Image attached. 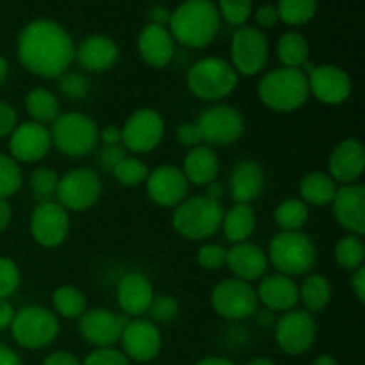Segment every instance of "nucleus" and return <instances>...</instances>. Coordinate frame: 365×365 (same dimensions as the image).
Masks as SVG:
<instances>
[{
	"label": "nucleus",
	"instance_id": "1",
	"mask_svg": "<svg viewBox=\"0 0 365 365\" xmlns=\"http://www.w3.org/2000/svg\"><path fill=\"white\" fill-rule=\"evenodd\" d=\"M16 56L29 73L39 78H59L75 61V41L59 21L38 18L21 29Z\"/></svg>",
	"mask_w": 365,
	"mask_h": 365
},
{
	"label": "nucleus",
	"instance_id": "2",
	"mask_svg": "<svg viewBox=\"0 0 365 365\" xmlns=\"http://www.w3.org/2000/svg\"><path fill=\"white\" fill-rule=\"evenodd\" d=\"M221 29V16L212 0H184L171 11L168 31L175 43L192 50L212 45Z\"/></svg>",
	"mask_w": 365,
	"mask_h": 365
},
{
	"label": "nucleus",
	"instance_id": "3",
	"mask_svg": "<svg viewBox=\"0 0 365 365\" xmlns=\"http://www.w3.org/2000/svg\"><path fill=\"white\" fill-rule=\"evenodd\" d=\"M257 96L273 113H296L310 98L309 78L298 68H273L260 77Z\"/></svg>",
	"mask_w": 365,
	"mask_h": 365
},
{
	"label": "nucleus",
	"instance_id": "4",
	"mask_svg": "<svg viewBox=\"0 0 365 365\" xmlns=\"http://www.w3.org/2000/svg\"><path fill=\"white\" fill-rule=\"evenodd\" d=\"M225 207L205 195L187 196L171 214V227L187 241H207L221 230Z\"/></svg>",
	"mask_w": 365,
	"mask_h": 365
},
{
	"label": "nucleus",
	"instance_id": "5",
	"mask_svg": "<svg viewBox=\"0 0 365 365\" xmlns=\"http://www.w3.org/2000/svg\"><path fill=\"white\" fill-rule=\"evenodd\" d=\"M267 260L277 273L285 277H307L317 262V246L303 230L278 232L267 246Z\"/></svg>",
	"mask_w": 365,
	"mask_h": 365
},
{
	"label": "nucleus",
	"instance_id": "6",
	"mask_svg": "<svg viewBox=\"0 0 365 365\" xmlns=\"http://www.w3.org/2000/svg\"><path fill=\"white\" fill-rule=\"evenodd\" d=\"M185 84L191 95L202 102L220 103L237 89L239 75L227 59L209 56L189 68Z\"/></svg>",
	"mask_w": 365,
	"mask_h": 365
},
{
	"label": "nucleus",
	"instance_id": "7",
	"mask_svg": "<svg viewBox=\"0 0 365 365\" xmlns=\"http://www.w3.org/2000/svg\"><path fill=\"white\" fill-rule=\"evenodd\" d=\"M48 128L52 146L64 157L81 159L95 152L98 146V123L78 110L61 113Z\"/></svg>",
	"mask_w": 365,
	"mask_h": 365
},
{
	"label": "nucleus",
	"instance_id": "8",
	"mask_svg": "<svg viewBox=\"0 0 365 365\" xmlns=\"http://www.w3.org/2000/svg\"><path fill=\"white\" fill-rule=\"evenodd\" d=\"M9 330L20 348L38 351L53 344L61 331V324L59 317L48 307L25 305L14 312Z\"/></svg>",
	"mask_w": 365,
	"mask_h": 365
},
{
	"label": "nucleus",
	"instance_id": "9",
	"mask_svg": "<svg viewBox=\"0 0 365 365\" xmlns=\"http://www.w3.org/2000/svg\"><path fill=\"white\" fill-rule=\"evenodd\" d=\"M210 307L223 319L230 323H242L252 319L260 305L255 285L230 277L214 285L210 292Z\"/></svg>",
	"mask_w": 365,
	"mask_h": 365
},
{
	"label": "nucleus",
	"instance_id": "10",
	"mask_svg": "<svg viewBox=\"0 0 365 365\" xmlns=\"http://www.w3.org/2000/svg\"><path fill=\"white\" fill-rule=\"evenodd\" d=\"M316 316L307 310L296 309L280 314L273 327V337L278 348L291 356H302L314 348L317 341Z\"/></svg>",
	"mask_w": 365,
	"mask_h": 365
},
{
	"label": "nucleus",
	"instance_id": "11",
	"mask_svg": "<svg viewBox=\"0 0 365 365\" xmlns=\"http://www.w3.org/2000/svg\"><path fill=\"white\" fill-rule=\"evenodd\" d=\"M239 77L262 75L269 63V41L264 31L242 25L234 32L230 41V61Z\"/></svg>",
	"mask_w": 365,
	"mask_h": 365
},
{
	"label": "nucleus",
	"instance_id": "12",
	"mask_svg": "<svg viewBox=\"0 0 365 365\" xmlns=\"http://www.w3.org/2000/svg\"><path fill=\"white\" fill-rule=\"evenodd\" d=\"M100 198H102V180L91 168H73L59 177L56 202L68 212H86L93 209Z\"/></svg>",
	"mask_w": 365,
	"mask_h": 365
},
{
	"label": "nucleus",
	"instance_id": "13",
	"mask_svg": "<svg viewBox=\"0 0 365 365\" xmlns=\"http://www.w3.org/2000/svg\"><path fill=\"white\" fill-rule=\"evenodd\" d=\"M200 130L203 135V145L210 146H232L245 134V116L237 107L230 103H210L207 109L200 113Z\"/></svg>",
	"mask_w": 365,
	"mask_h": 365
},
{
	"label": "nucleus",
	"instance_id": "14",
	"mask_svg": "<svg viewBox=\"0 0 365 365\" xmlns=\"http://www.w3.org/2000/svg\"><path fill=\"white\" fill-rule=\"evenodd\" d=\"M166 123L163 114L153 107L135 109L121 127V146L127 153L143 155L157 150L163 143Z\"/></svg>",
	"mask_w": 365,
	"mask_h": 365
},
{
	"label": "nucleus",
	"instance_id": "15",
	"mask_svg": "<svg viewBox=\"0 0 365 365\" xmlns=\"http://www.w3.org/2000/svg\"><path fill=\"white\" fill-rule=\"evenodd\" d=\"M70 212L56 200L38 203L29 220L32 239L36 245L45 250H56L63 246L70 235Z\"/></svg>",
	"mask_w": 365,
	"mask_h": 365
},
{
	"label": "nucleus",
	"instance_id": "16",
	"mask_svg": "<svg viewBox=\"0 0 365 365\" xmlns=\"http://www.w3.org/2000/svg\"><path fill=\"white\" fill-rule=\"evenodd\" d=\"M78 335L93 348H113L120 344L121 331L127 324L128 317L116 314L103 307L88 309L78 317Z\"/></svg>",
	"mask_w": 365,
	"mask_h": 365
},
{
	"label": "nucleus",
	"instance_id": "17",
	"mask_svg": "<svg viewBox=\"0 0 365 365\" xmlns=\"http://www.w3.org/2000/svg\"><path fill=\"white\" fill-rule=\"evenodd\" d=\"M121 351L130 362L148 364L159 356L163 349V334L155 323L146 317L128 319L121 331Z\"/></svg>",
	"mask_w": 365,
	"mask_h": 365
},
{
	"label": "nucleus",
	"instance_id": "18",
	"mask_svg": "<svg viewBox=\"0 0 365 365\" xmlns=\"http://www.w3.org/2000/svg\"><path fill=\"white\" fill-rule=\"evenodd\" d=\"M189 182L182 170L175 164H160L150 170L145 189L150 202L160 209H171L180 205L189 196Z\"/></svg>",
	"mask_w": 365,
	"mask_h": 365
},
{
	"label": "nucleus",
	"instance_id": "19",
	"mask_svg": "<svg viewBox=\"0 0 365 365\" xmlns=\"http://www.w3.org/2000/svg\"><path fill=\"white\" fill-rule=\"evenodd\" d=\"M307 78L310 96L324 106H342L351 98V77L337 64H316Z\"/></svg>",
	"mask_w": 365,
	"mask_h": 365
},
{
	"label": "nucleus",
	"instance_id": "20",
	"mask_svg": "<svg viewBox=\"0 0 365 365\" xmlns=\"http://www.w3.org/2000/svg\"><path fill=\"white\" fill-rule=\"evenodd\" d=\"M52 150L50 128L36 121L18 123L9 135V155L18 164H36Z\"/></svg>",
	"mask_w": 365,
	"mask_h": 365
},
{
	"label": "nucleus",
	"instance_id": "21",
	"mask_svg": "<svg viewBox=\"0 0 365 365\" xmlns=\"http://www.w3.org/2000/svg\"><path fill=\"white\" fill-rule=\"evenodd\" d=\"M331 216L346 234H365V185L356 184L339 185L337 195L330 203Z\"/></svg>",
	"mask_w": 365,
	"mask_h": 365
},
{
	"label": "nucleus",
	"instance_id": "22",
	"mask_svg": "<svg viewBox=\"0 0 365 365\" xmlns=\"http://www.w3.org/2000/svg\"><path fill=\"white\" fill-rule=\"evenodd\" d=\"M365 170V146L360 139L348 138L334 146L328 157V175L339 185L356 184Z\"/></svg>",
	"mask_w": 365,
	"mask_h": 365
},
{
	"label": "nucleus",
	"instance_id": "23",
	"mask_svg": "<svg viewBox=\"0 0 365 365\" xmlns=\"http://www.w3.org/2000/svg\"><path fill=\"white\" fill-rule=\"evenodd\" d=\"M153 296H155V291H153L152 282L139 271L123 274L116 284V303L121 314L128 319L145 317L152 305Z\"/></svg>",
	"mask_w": 365,
	"mask_h": 365
},
{
	"label": "nucleus",
	"instance_id": "24",
	"mask_svg": "<svg viewBox=\"0 0 365 365\" xmlns=\"http://www.w3.org/2000/svg\"><path fill=\"white\" fill-rule=\"evenodd\" d=\"M225 266L228 267L234 278L253 284L266 277L269 271V260H267V253L262 246L252 241H245L232 245L227 250Z\"/></svg>",
	"mask_w": 365,
	"mask_h": 365
},
{
	"label": "nucleus",
	"instance_id": "25",
	"mask_svg": "<svg viewBox=\"0 0 365 365\" xmlns=\"http://www.w3.org/2000/svg\"><path fill=\"white\" fill-rule=\"evenodd\" d=\"M255 291L259 305L278 316L299 305L298 284L294 282V278L285 277L282 273H271L260 278Z\"/></svg>",
	"mask_w": 365,
	"mask_h": 365
},
{
	"label": "nucleus",
	"instance_id": "26",
	"mask_svg": "<svg viewBox=\"0 0 365 365\" xmlns=\"http://www.w3.org/2000/svg\"><path fill=\"white\" fill-rule=\"evenodd\" d=\"M227 187L232 202L253 205V202L260 198L266 187L262 166L253 159L237 160L228 175Z\"/></svg>",
	"mask_w": 365,
	"mask_h": 365
},
{
	"label": "nucleus",
	"instance_id": "27",
	"mask_svg": "<svg viewBox=\"0 0 365 365\" xmlns=\"http://www.w3.org/2000/svg\"><path fill=\"white\" fill-rule=\"evenodd\" d=\"M120 57V46L113 38L103 34H91L75 46V61L86 73H106Z\"/></svg>",
	"mask_w": 365,
	"mask_h": 365
},
{
	"label": "nucleus",
	"instance_id": "28",
	"mask_svg": "<svg viewBox=\"0 0 365 365\" xmlns=\"http://www.w3.org/2000/svg\"><path fill=\"white\" fill-rule=\"evenodd\" d=\"M138 52L148 66L163 70L175 57V39L168 27L146 24L138 34Z\"/></svg>",
	"mask_w": 365,
	"mask_h": 365
},
{
	"label": "nucleus",
	"instance_id": "29",
	"mask_svg": "<svg viewBox=\"0 0 365 365\" xmlns=\"http://www.w3.org/2000/svg\"><path fill=\"white\" fill-rule=\"evenodd\" d=\"M182 173L187 178L189 185L205 187L210 182L217 180L221 164L216 150L207 145H200L196 148L187 150L182 163Z\"/></svg>",
	"mask_w": 365,
	"mask_h": 365
},
{
	"label": "nucleus",
	"instance_id": "30",
	"mask_svg": "<svg viewBox=\"0 0 365 365\" xmlns=\"http://www.w3.org/2000/svg\"><path fill=\"white\" fill-rule=\"evenodd\" d=\"M257 228V214L253 205L248 203H234L230 209H225L221 230L230 245L245 242L252 239Z\"/></svg>",
	"mask_w": 365,
	"mask_h": 365
},
{
	"label": "nucleus",
	"instance_id": "31",
	"mask_svg": "<svg viewBox=\"0 0 365 365\" xmlns=\"http://www.w3.org/2000/svg\"><path fill=\"white\" fill-rule=\"evenodd\" d=\"M339 184L324 171H309L298 184L299 200L312 207H328L337 195Z\"/></svg>",
	"mask_w": 365,
	"mask_h": 365
},
{
	"label": "nucleus",
	"instance_id": "32",
	"mask_svg": "<svg viewBox=\"0 0 365 365\" xmlns=\"http://www.w3.org/2000/svg\"><path fill=\"white\" fill-rule=\"evenodd\" d=\"M298 296L302 309L310 314H321L328 309L331 302V284L324 274L309 273L298 285Z\"/></svg>",
	"mask_w": 365,
	"mask_h": 365
},
{
	"label": "nucleus",
	"instance_id": "33",
	"mask_svg": "<svg viewBox=\"0 0 365 365\" xmlns=\"http://www.w3.org/2000/svg\"><path fill=\"white\" fill-rule=\"evenodd\" d=\"M24 107L31 121H36L39 125H52L57 118L61 116V103L56 93H52L46 88H32L25 95Z\"/></svg>",
	"mask_w": 365,
	"mask_h": 365
},
{
	"label": "nucleus",
	"instance_id": "34",
	"mask_svg": "<svg viewBox=\"0 0 365 365\" xmlns=\"http://www.w3.org/2000/svg\"><path fill=\"white\" fill-rule=\"evenodd\" d=\"M274 52H277L278 61L284 68H298V70H302L309 63V39L302 32L287 31L278 38Z\"/></svg>",
	"mask_w": 365,
	"mask_h": 365
},
{
	"label": "nucleus",
	"instance_id": "35",
	"mask_svg": "<svg viewBox=\"0 0 365 365\" xmlns=\"http://www.w3.org/2000/svg\"><path fill=\"white\" fill-rule=\"evenodd\" d=\"M52 310L63 319H78L88 310V298L75 285H59L52 294Z\"/></svg>",
	"mask_w": 365,
	"mask_h": 365
},
{
	"label": "nucleus",
	"instance_id": "36",
	"mask_svg": "<svg viewBox=\"0 0 365 365\" xmlns=\"http://www.w3.org/2000/svg\"><path fill=\"white\" fill-rule=\"evenodd\" d=\"M273 217L280 232L303 230L310 217L309 205L299 198H285L273 210Z\"/></svg>",
	"mask_w": 365,
	"mask_h": 365
},
{
	"label": "nucleus",
	"instance_id": "37",
	"mask_svg": "<svg viewBox=\"0 0 365 365\" xmlns=\"http://www.w3.org/2000/svg\"><path fill=\"white\" fill-rule=\"evenodd\" d=\"M334 259L339 264V267L349 271V273L362 267L365 260V242L362 235H342L334 248Z\"/></svg>",
	"mask_w": 365,
	"mask_h": 365
},
{
	"label": "nucleus",
	"instance_id": "38",
	"mask_svg": "<svg viewBox=\"0 0 365 365\" xmlns=\"http://www.w3.org/2000/svg\"><path fill=\"white\" fill-rule=\"evenodd\" d=\"M319 0H278L277 11L280 21L291 27H302L314 20Z\"/></svg>",
	"mask_w": 365,
	"mask_h": 365
},
{
	"label": "nucleus",
	"instance_id": "39",
	"mask_svg": "<svg viewBox=\"0 0 365 365\" xmlns=\"http://www.w3.org/2000/svg\"><path fill=\"white\" fill-rule=\"evenodd\" d=\"M148 173L150 168L146 166L145 160L139 159L138 155H125L123 159L114 166V170L110 171L113 178L121 185V187H138V185H145Z\"/></svg>",
	"mask_w": 365,
	"mask_h": 365
},
{
	"label": "nucleus",
	"instance_id": "40",
	"mask_svg": "<svg viewBox=\"0 0 365 365\" xmlns=\"http://www.w3.org/2000/svg\"><path fill=\"white\" fill-rule=\"evenodd\" d=\"M57 184H59V175L53 168L48 166H38L36 170H32L31 177H29V187L38 203L56 200Z\"/></svg>",
	"mask_w": 365,
	"mask_h": 365
},
{
	"label": "nucleus",
	"instance_id": "41",
	"mask_svg": "<svg viewBox=\"0 0 365 365\" xmlns=\"http://www.w3.org/2000/svg\"><path fill=\"white\" fill-rule=\"evenodd\" d=\"M24 184L21 168L9 153L0 152V198L9 200L16 195Z\"/></svg>",
	"mask_w": 365,
	"mask_h": 365
},
{
	"label": "nucleus",
	"instance_id": "42",
	"mask_svg": "<svg viewBox=\"0 0 365 365\" xmlns=\"http://www.w3.org/2000/svg\"><path fill=\"white\" fill-rule=\"evenodd\" d=\"M146 316L155 324H170L180 316V303L171 294H155Z\"/></svg>",
	"mask_w": 365,
	"mask_h": 365
},
{
	"label": "nucleus",
	"instance_id": "43",
	"mask_svg": "<svg viewBox=\"0 0 365 365\" xmlns=\"http://www.w3.org/2000/svg\"><path fill=\"white\" fill-rule=\"evenodd\" d=\"M57 88H59L61 95L66 96L71 102H81L86 100L91 93V82L84 73L78 71H66L57 78Z\"/></svg>",
	"mask_w": 365,
	"mask_h": 365
},
{
	"label": "nucleus",
	"instance_id": "44",
	"mask_svg": "<svg viewBox=\"0 0 365 365\" xmlns=\"http://www.w3.org/2000/svg\"><path fill=\"white\" fill-rule=\"evenodd\" d=\"M217 13L227 24L242 27L253 14V0H217Z\"/></svg>",
	"mask_w": 365,
	"mask_h": 365
},
{
	"label": "nucleus",
	"instance_id": "45",
	"mask_svg": "<svg viewBox=\"0 0 365 365\" xmlns=\"http://www.w3.org/2000/svg\"><path fill=\"white\" fill-rule=\"evenodd\" d=\"M196 262L203 271H220L227 262V248L217 242H203L196 253Z\"/></svg>",
	"mask_w": 365,
	"mask_h": 365
},
{
	"label": "nucleus",
	"instance_id": "46",
	"mask_svg": "<svg viewBox=\"0 0 365 365\" xmlns=\"http://www.w3.org/2000/svg\"><path fill=\"white\" fill-rule=\"evenodd\" d=\"M21 284V273L16 262L0 257V299H9Z\"/></svg>",
	"mask_w": 365,
	"mask_h": 365
},
{
	"label": "nucleus",
	"instance_id": "47",
	"mask_svg": "<svg viewBox=\"0 0 365 365\" xmlns=\"http://www.w3.org/2000/svg\"><path fill=\"white\" fill-rule=\"evenodd\" d=\"M130 360L118 348H95L86 355L82 365H130Z\"/></svg>",
	"mask_w": 365,
	"mask_h": 365
},
{
	"label": "nucleus",
	"instance_id": "48",
	"mask_svg": "<svg viewBox=\"0 0 365 365\" xmlns=\"http://www.w3.org/2000/svg\"><path fill=\"white\" fill-rule=\"evenodd\" d=\"M175 139H177L178 145L187 150L203 145L202 130H200L196 121H184V123L178 125L177 130H175Z\"/></svg>",
	"mask_w": 365,
	"mask_h": 365
},
{
	"label": "nucleus",
	"instance_id": "49",
	"mask_svg": "<svg viewBox=\"0 0 365 365\" xmlns=\"http://www.w3.org/2000/svg\"><path fill=\"white\" fill-rule=\"evenodd\" d=\"M18 125V113L14 106L6 100H0V139L9 138Z\"/></svg>",
	"mask_w": 365,
	"mask_h": 365
},
{
	"label": "nucleus",
	"instance_id": "50",
	"mask_svg": "<svg viewBox=\"0 0 365 365\" xmlns=\"http://www.w3.org/2000/svg\"><path fill=\"white\" fill-rule=\"evenodd\" d=\"M125 155H128L127 150L121 145L116 146H102V150L98 152V163L102 166L103 171H113L114 166L123 159Z\"/></svg>",
	"mask_w": 365,
	"mask_h": 365
},
{
	"label": "nucleus",
	"instance_id": "51",
	"mask_svg": "<svg viewBox=\"0 0 365 365\" xmlns=\"http://www.w3.org/2000/svg\"><path fill=\"white\" fill-rule=\"evenodd\" d=\"M253 18H255V24H257V29H273L274 25L280 21V18H278V11H277V6H271V4H266V6H260L259 9L253 13Z\"/></svg>",
	"mask_w": 365,
	"mask_h": 365
},
{
	"label": "nucleus",
	"instance_id": "52",
	"mask_svg": "<svg viewBox=\"0 0 365 365\" xmlns=\"http://www.w3.org/2000/svg\"><path fill=\"white\" fill-rule=\"evenodd\" d=\"M41 365H82L81 360L70 351H64V349H57V351H52L50 355H46L43 359Z\"/></svg>",
	"mask_w": 365,
	"mask_h": 365
},
{
	"label": "nucleus",
	"instance_id": "53",
	"mask_svg": "<svg viewBox=\"0 0 365 365\" xmlns=\"http://www.w3.org/2000/svg\"><path fill=\"white\" fill-rule=\"evenodd\" d=\"M98 143L103 146H116L121 145V127L120 125H106L98 130Z\"/></svg>",
	"mask_w": 365,
	"mask_h": 365
},
{
	"label": "nucleus",
	"instance_id": "54",
	"mask_svg": "<svg viewBox=\"0 0 365 365\" xmlns=\"http://www.w3.org/2000/svg\"><path fill=\"white\" fill-rule=\"evenodd\" d=\"M349 284H351V292L355 294V298L360 303H365V266L353 271Z\"/></svg>",
	"mask_w": 365,
	"mask_h": 365
},
{
	"label": "nucleus",
	"instance_id": "55",
	"mask_svg": "<svg viewBox=\"0 0 365 365\" xmlns=\"http://www.w3.org/2000/svg\"><path fill=\"white\" fill-rule=\"evenodd\" d=\"M171 11L168 9L163 4H155L148 9V24L153 25H163V27H168V21H170Z\"/></svg>",
	"mask_w": 365,
	"mask_h": 365
},
{
	"label": "nucleus",
	"instance_id": "56",
	"mask_svg": "<svg viewBox=\"0 0 365 365\" xmlns=\"http://www.w3.org/2000/svg\"><path fill=\"white\" fill-rule=\"evenodd\" d=\"M277 314L271 312L267 309H259L255 314H253L252 319H255L257 327L260 328H266V330H273L274 323H277Z\"/></svg>",
	"mask_w": 365,
	"mask_h": 365
},
{
	"label": "nucleus",
	"instance_id": "57",
	"mask_svg": "<svg viewBox=\"0 0 365 365\" xmlns=\"http://www.w3.org/2000/svg\"><path fill=\"white\" fill-rule=\"evenodd\" d=\"M14 307L11 305L9 299H0V331L7 330L14 319Z\"/></svg>",
	"mask_w": 365,
	"mask_h": 365
},
{
	"label": "nucleus",
	"instance_id": "58",
	"mask_svg": "<svg viewBox=\"0 0 365 365\" xmlns=\"http://www.w3.org/2000/svg\"><path fill=\"white\" fill-rule=\"evenodd\" d=\"M0 365H24V362L13 348L0 344Z\"/></svg>",
	"mask_w": 365,
	"mask_h": 365
},
{
	"label": "nucleus",
	"instance_id": "59",
	"mask_svg": "<svg viewBox=\"0 0 365 365\" xmlns=\"http://www.w3.org/2000/svg\"><path fill=\"white\" fill-rule=\"evenodd\" d=\"M13 220V207H11L9 200L0 198V232L7 230Z\"/></svg>",
	"mask_w": 365,
	"mask_h": 365
},
{
	"label": "nucleus",
	"instance_id": "60",
	"mask_svg": "<svg viewBox=\"0 0 365 365\" xmlns=\"http://www.w3.org/2000/svg\"><path fill=\"white\" fill-rule=\"evenodd\" d=\"M203 189H205V192H203V195H205L207 198L217 200V202H221V198H223V195H225V185L217 180L210 182V184L205 185Z\"/></svg>",
	"mask_w": 365,
	"mask_h": 365
},
{
	"label": "nucleus",
	"instance_id": "61",
	"mask_svg": "<svg viewBox=\"0 0 365 365\" xmlns=\"http://www.w3.org/2000/svg\"><path fill=\"white\" fill-rule=\"evenodd\" d=\"M195 365H235L227 356H207V359L198 360Z\"/></svg>",
	"mask_w": 365,
	"mask_h": 365
},
{
	"label": "nucleus",
	"instance_id": "62",
	"mask_svg": "<svg viewBox=\"0 0 365 365\" xmlns=\"http://www.w3.org/2000/svg\"><path fill=\"white\" fill-rule=\"evenodd\" d=\"M7 77H9V63L4 56H0V88L6 84Z\"/></svg>",
	"mask_w": 365,
	"mask_h": 365
},
{
	"label": "nucleus",
	"instance_id": "63",
	"mask_svg": "<svg viewBox=\"0 0 365 365\" xmlns=\"http://www.w3.org/2000/svg\"><path fill=\"white\" fill-rule=\"evenodd\" d=\"M312 365H339V362L331 355H319Z\"/></svg>",
	"mask_w": 365,
	"mask_h": 365
},
{
	"label": "nucleus",
	"instance_id": "64",
	"mask_svg": "<svg viewBox=\"0 0 365 365\" xmlns=\"http://www.w3.org/2000/svg\"><path fill=\"white\" fill-rule=\"evenodd\" d=\"M246 365H277V364H274L271 359H267V356H255V359H252L250 362H246Z\"/></svg>",
	"mask_w": 365,
	"mask_h": 365
}]
</instances>
